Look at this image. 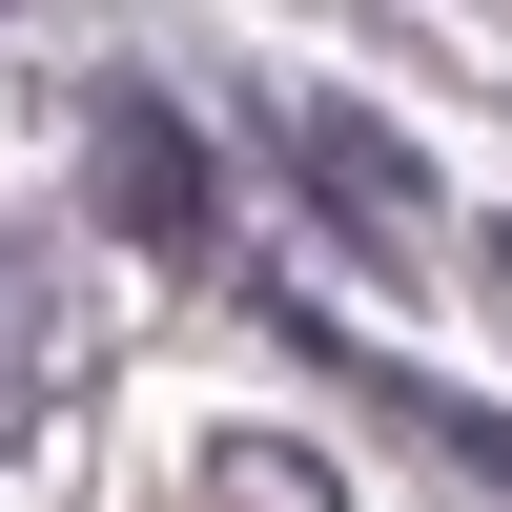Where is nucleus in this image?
<instances>
[{
    "label": "nucleus",
    "mask_w": 512,
    "mask_h": 512,
    "mask_svg": "<svg viewBox=\"0 0 512 512\" xmlns=\"http://www.w3.org/2000/svg\"><path fill=\"white\" fill-rule=\"evenodd\" d=\"M492 287H512V226H492Z\"/></svg>",
    "instance_id": "39448f33"
},
{
    "label": "nucleus",
    "mask_w": 512,
    "mask_h": 512,
    "mask_svg": "<svg viewBox=\"0 0 512 512\" xmlns=\"http://www.w3.org/2000/svg\"><path fill=\"white\" fill-rule=\"evenodd\" d=\"M103 185H123V226H144V246H205V144H185V103L103 82Z\"/></svg>",
    "instance_id": "f03ea898"
},
{
    "label": "nucleus",
    "mask_w": 512,
    "mask_h": 512,
    "mask_svg": "<svg viewBox=\"0 0 512 512\" xmlns=\"http://www.w3.org/2000/svg\"><path fill=\"white\" fill-rule=\"evenodd\" d=\"M205 512H349V472L287 451V431H226V451H205Z\"/></svg>",
    "instance_id": "7ed1b4c3"
},
{
    "label": "nucleus",
    "mask_w": 512,
    "mask_h": 512,
    "mask_svg": "<svg viewBox=\"0 0 512 512\" xmlns=\"http://www.w3.org/2000/svg\"><path fill=\"white\" fill-rule=\"evenodd\" d=\"M390 410H410V431H431V451H451V472H472V492L512 512V431H492V410H472V390H431V369H390Z\"/></svg>",
    "instance_id": "20e7f679"
},
{
    "label": "nucleus",
    "mask_w": 512,
    "mask_h": 512,
    "mask_svg": "<svg viewBox=\"0 0 512 512\" xmlns=\"http://www.w3.org/2000/svg\"><path fill=\"white\" fill-rule=\"evenodd\" d=\"M287 144H308V185H328V226H349V246H390V267H410V205H431V164H410L390 123H369V103H308Z\"/></svg>",
    "instance_id": "f257e3e1"
}]
</instances>
